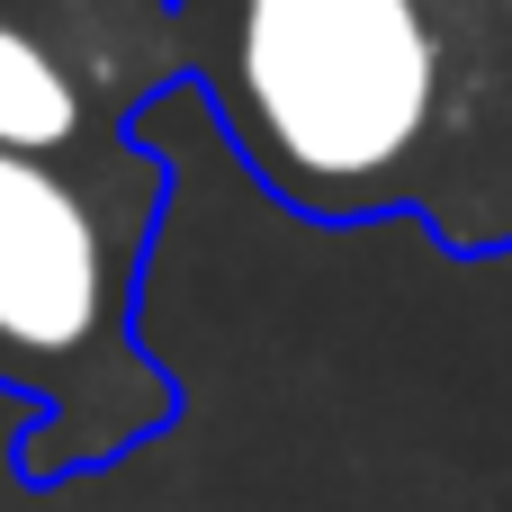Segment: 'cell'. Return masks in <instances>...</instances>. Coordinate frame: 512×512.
Returning <instances> with one entry per match:
<instances>
[{"instance_id": "cell-3", "label": "cell", "mask_w": 512, "mask_h": 512, "mask_svg": "<svg viewBox=\"0 0 512 512\" xmlns=\"http://www.w3.org/2000/svg\"><path fill=\"white\" fill-rule=\"evenodd\" d=\"M198 72L180 0H0V144H108Z\"/></svg>"}, {"instance_id": "cell-2", "label": "cell", "mask_w": 512, "mask_h": 512, "mask_svg": "<svg viewBox=\"0 0 512 512\" xmlns=\"http://www.w3.org/2000/svg\"><path fill=\"white\" fill-rule=\"evenodd\" d=\"M171 171L135 144H0V387L27 405L18 477L63 486L171 432L180 387L135 333Z\"/></svg>"}, {"instance_id": "cell-1", "label": "cell", "mask_w": 512, "mask_h": 512, "mask_svg": "<svg viewBox=\"0 0 512 512\" xmlns=\"http://www.w3.org/2000/svg\"><path fill=\"white\" fill-rule=\"evenodd\" d=\"M189 27L279 207L423 216L450 252H512V0H225Z\"/></svg>"}, {"instance_id": "cell-4", "label": "cell", "mask_w": 512, "mask_h": 512, "mask_svg": "<svg viewBox=\"0 0 512 512\" xmlns=\"http://www.w3.org/2000/svg\"><path fill=\"white\" fill-rule=\"evenodd\" d=\"M180 9H225V0H180Z\"/></svg>"}]
</instances>
